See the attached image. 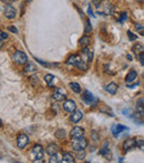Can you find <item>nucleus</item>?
<instances>
[{"mask_svg": "<svg viewBox=\"0 0 144 163\" xmlns=\"http://www.w3.org/2000/svg\"><path fill=\"white\" fill-rule=\"evenodd\" d=\"M43 155H44L43 148L40 146V144H37V146H33L31 152H30V160L32 162H40L42 160Z\"/></svg>", "mask_w": 144, "mask_h": 163, "instance_id": "f257e3e1", "label": "nucleus"}, {"mask_svg": "<svg viewBox=\"0 0 144 163\" xmlns=\"http://www.w3.org/2000/svg\"><path fill=\"white\" fill-rule=\"evenodd\" d=\"M88 146V141L85 140L83 136L81 138H72L71 141V146L73 150L75 151H81V150H84Z\"/></svg>", "mask_w": 144, "mask_h": 163, "instance_id": "f03ea898", "label": "nucleus"}, {"mask_svg": "<svg viewBox=\"0 0 144 163\" xmlns=\"http://www.w3.org/2000/svg\"><path fill=\"white\" fill-rule=\"evenodd\" d=\"M82 100L87 104H89V106H92V107H95V104L98 103V99L95 98V97L90 92V91L88 90H85L84 92H83V94H82Z\"/></svg>", "mask_w": 144, "mask_h": 163, "instance_id": "7ed1b4c3", "label": "nucleus"}, {"mask_svg": "<svg viewBox=\"0 0 144 163\" xmlns=\"http://www.w3.org/2000/svg\"><path fill=\"white\" fill-rule=\"evenodd\" d=\"M12 58H13V61L18 64H27L28 63V57L23 51H16Z\"/></svg>", "mask_w": 144, "mask_h": 163, "instance_id": "20e7f679", "label": "nucleus"}, {"mask_svg": "<svg viewBox=\"0 0 144 163\" xmlns=\"http://www.w3.org/2000/svg\"><path fill=\"white\" fill-rule=\"evenodd\" d=\"M123 131H129V128H127V127H124V125H122V124H120V123H115L111 127V132H112V135H113L114 138H117Z\"/></svg>", "mask_w": 144, "mask_h": 163, "instance_id": "39448f33", "label": "nucleus"}, {"mask_svg": "<svg viewBox=\"0 0 144 163\" xmlns=\"http://www.w3.org/2000/svg\"><path fill=\"white\" fill-rule=\"evenodd\" d=\"M135 146H138V140H135L134 138H130V139H127L123 143V151L127 152L133 150Z\"/></svg>", "mask_w": 144, "mask_h": 163, "instance_id": "423d86ee", "label": "nucleus"}, {"mask_svg": "<svg viewBox=\"0 0 144 163\" xmlns=\"http://www.w3.org/2000/svg\"><path fill=\"white\" fill-rule=\"evenodd\" d=\"M52 98L55 99V101H63L66 98V93L63 88H57L55 91H53V94H52Z\"/></svg>", "mask_w": 144, "mask_h": 163, "instance_id": "0eeeda50", "label": "nucleus"}, {"mask_svg": "<svg viewBox=\"0 0 144 163\" xmlns=\"http://www.w3.org/2000/svg\"><path fill=\"white\" fill-rule=\"evenodd\" d=\"M92 58H93V53H92V51L88 49V47L87 48H82V51H81V59H82L84 62H87V63H90V61L92 60Z\"/></svg>", "mask_w": 144, "mask_h": 163, "instance_id": "6e6552de", "label": "nucleus"}, {"mask_svg": "<svg viewBox=\"0 0 144 163\" xmlns=\"http://www.w3.org/2000/svg\"><path fill=\"white\" fill-rule=\"evenodd\" d=\"M5 17L8 19H15L17 16V10L15 7H12L11 5H7L5 7Z\"/></svg>", "mask_w": 144, "mask_h": 163, "instance_id": "1a4fd4ad", "label": "nucleus"}, {"mask_svg": "<svg viewBox=\"0 0 144 163\" xmlns=\"http://www.w3.org/2000/svg\"><path fill=\"white\" fill-rule=\"evenodd\" d=\"M62 107L64 109V111L70 113L74 112L77 110V104H75V102L73 101V100H66V101H64V103L62 104Z\"/></svg>", "mask_w": 144, "mask_h": 163, "instance_id": "9d476101", "label": "nucleus"}, {"mask_svg": "<svg viewBox=\"0 0 144 163\" xmlns=\"http://www.w3.org/2000/svg\"><path fill=\"white\" fill-rule=\"evenodd\" d=\"M29 143V138L26 134H20L17 139V146L19 149H24Z\"/></svg>", "mask_w": 144, "mask_h": 163, "instance_id": "9b49d317", "label": "nucleus"}, {"mask_svg": "<svg viewBox=\"0 0 144 163\" xmlns=\"http://www.w3.org/2000/svg\"><path fill=\"white\" fill-rule=\"evenodd\" d=\"M71 138H81L84 135V130L81 127H74L70 132Z\"/></svg>", "mask_w": 144, "mask_h": 163, "instance_id": "f8f14e48", "label": "nucleus"}, {"mask_svg": "<svg viewBox=\"0 0 144 163\" xmlns=\"http://www.w3.org/2000/svg\"><path fill=\"white\" fill-rule=\"evenodd\" d=\"M82 118H83L82 111H81V110H75L74 112H72L71 117H70V120H71L73 123H78Z\"/></svg>", "mask_w": 144, "mask_h": 163, "instance_id": "ddd939ff", "label": "nucleus"}, {"mask_svg": "<svg viewBox=\"0 0 144 163\" xmlns=\"http://www.w3.org/2000/svg\"><path fill=\"white\" fill-rule=\"evenodd\" d=\"M81 60V57L78 56V55H72V56H70L68 59H66V64L68 66H77L78 62Z\"/></svg>", "mask_w": 144, "mask_h": 163, "instance_id": "4468645a", "label": "nucleus"}, {"mask_svg": "<svg viewBox=\"0 0 144 163\" xmlns=\"http://www.w3.org/2000/svg\"><path fill=\"white\" fill-rule=\"evenodd\" d=\"M136 77H138V72H136L135 70H131V71L127 74V77H125V82H127V85H131L132 82L135 81Z\"/></svg>", "mask_w": 144, "mask_h": 163, "instance_id": "2eb2a0df", "label": "nucleus"}, {"mask_svg": "<svg viewBox=\"0 0 144 163\" xmlns=\"http://www.w3.org/2000/svg\"><path fill=\"white\" fill-rule=\"evenodd\" d=\"M135 112H136L138 117H143L144 115V99L138 102L136 108H135Z\"/></svg>", "mask_w": 144, "mask_h": 163, "instance_id": "dca6fc26", "label": "nucleus"}, {"mask_svg": "<svg viewBox=\"0 0 144 163\" xmlns=\"http://www.w3.org/2000/svg\"><path fill=\"white\" fill-rule=\"evenodd\" d=\"M117 85L114 83V82H111L109 85L105 87V91L108 92V93H110V94H115L116 91H117Z\"/></svg>", "mask_w": 144, "mask_h": 163, "instance_id": "f3484780", "label": "nucleus"}, {"mask_svg": "<svg viewBox=\"0 0 144 163\" xmlns=\"http://www.w3.org/2000/svg\"><path fill=\"white\" fill-rule=\"evenodd\" d=\"M59 151V148L55 143H50L49 146H47V153L49 155H53V154H57Z\"/></svg>", "mask_w": 144, "mask_h": 163, "instance_id": "a211bd4d", "label": "nucleus"}, {"mask_svg": "<svg viewBox=\"0 0 144 163\" xmlns=\"http://www.w3.org/2000/svg\"><path fill=\"white\" fill-rule=\"evenodd\" d=\"M75 161V157H73V154L72 153H64L63 154V157H62V160H61V162L63 163H73Z\"/></svg>", "mask_w": 144, "mask_h": 163, "instance_id": "6ab92c4d", "label": "nucleus"}, {"mask_svg": "<svg viewBox=\"0 0 144 163\" xmlns=\"http://www.w3.org/2000/svg\"><path fill=\"white\" fill-rule=\"evenodd\" d=\"M44 81L47 82V85H49V87H53V85H55V77L53 76V74L48 73V74L44 76Z\"/></svg>", "mask_w": 144, "mask_h": 163, "instance_id": "aec40b11", "label": "nucleus"}, {"mask_svg": "<svg viewBox=\"0 0 144 163\" xmlns=\"http://www.w3.org/2000/svg\"><path fill=\"white\" fill-rule=\"evenodd\" d=\"M90 43V37H89L88 34H85V36H83L81 39L79 40V45L81 48H87Z\"/></svg>", "mask_w": 144, "mask_h": 163, "instance_id": "412c9836", "label": "nucleus"}, {"mask_svg": "<svg viewBox=\"0 0 144 163\" xmlns=\"http://www.w3.org/2000/svg\"><path fill=\"white\" fill-rule=\"evenodd\" d=\"M132 51L136 55V57L138 55H141L142 52H144V47L143 45H141V43H135V45L132 48Z\"/></svg>", "mask_w": 144, "mask_h": 163, "instance_id": "4be33fe9", "label": "nucleus"}, {"mask_svg": "<svg viewBox=\"0 0 144 163\" xmlns=\"http://www.w3.org/2000/svg\"><path fill=\"white\" fill-rule=\"evenodd\" d=\"M24 72L26 73H34L38 69H37V67L33 64V63H27V66L24 67Z\"/></svg>", "mask_w": 144, "mask_h": 163, "instance_id": "5701e85b", "label": "nucleus"}, {"mask_svg": "<svg viewBox=\"0 0 144 163\" xmlns=\"http://www.w3.org/2000/svg\"><path fill=\"white\" fill-rule=\"evenodd\" d=\"M103 9H104V10L101 12L102 15H111V13L113 12V6L110 5V3H109V5H108V3H105Z\"/></svg>", "mask_w": 144, "mask_h": 163, "instance_id": "b1692460", "label": "nucleus"}, {"mask_svg": "<svg viewBox=\"0 0 144 163\" xmlns=\"http://www.w3.org/2000/svg\"><path fill=\"white\" fill-rule=\"evenodd\" d=\"M70 88H71L75 93H80V92H81V87H80L79 83H77V82H70Z\"/></svg>", "mask_w": 144, "mask_h": 163, "instance_id": "393cba45", "label": "nucleus"}, {"mask_svg": "<svg viewBox=\"0 0 144 163\" xmlns=\"http://www.w3.org/2000/svg\"><path fill=\"white\" fill-rule=\"evenodd\" d=\"M91 31H92V27H91V22H90V20H87L85 21V27H84V34H91Z\"/></svg>", "mask_w": 144, "mask_h": 163, "instance_id": "a878e982", "label": "nucleus"}, {"mask_svg": "<svg viewBox=\"0 0 144 163\" xmlns=\"http://www.w3.org/2000/svg\"><path fill=\"white\" fill-rule=\"evenodd\" d=\"M55 136L58 138V139H64L66 138V131L64 130H58L57 132H55Z\"/></svg>", "mask_w": 144, "mask_h": 163, "instance_id": "bb28decb", "label": "nucleus"}, {"mask_svg": "<svg viewBox=\"0 0 144 163\" xmlns=\"http://www.w3.org/2000/svg\"><path fill=\"white\" fill-rule=\"evenodd\" d=\"M50 160L49 162L50 163H58V162H61V160H59V157H58V153L57 154H53V155H50Z\"/></svg>", "mask_w": 144, "mask_h": 163, "instance_id": "cd10ccee", "label": "nucleus"}, {"mask_svg": "<svg viewBox=\"0 0 144 163\" xmlns=\"http://www.w3.org/2000/svg\"><path fill=\"white\" fill-rule=\"evenodd\" d=\"M135 28H136V31L140 32V34L144 37V26H141L140 23H136V24H135Z\"/></svg>", "mask_w": 144, "mask_h": 163, "instance_id": "c85d7f7f", "label": "nucleus"}, {"mask_svg": "<svg viewBox=\"0 0 144 163\" xmlns=\"http://www.w3.org/2000/svg\"><path fill=\"white\" fill-rule=\"evenodd\" d=\"M127 36H129V39L131 40V41H133V40H136V38H138V36L136 34H134L132 32V31H127Z\"/></svg>", "mask_w": 144, "mask_h": 163, "instance_id": "c756f323", "label": "nucleus"}, {"mask_svg": "<svg viewBox=\"0 0 144 163\" xmlns=\"http://www.w3.org/2000/svg\"><path fill=\"white\" fill-rule=\"evenodd\" d=\"M127 12H122L121 17L119 18V21H120V22H123V21L127 20Z\"/></svg>", "mask_w": 144, "mask_h": 163, "instance_id": "7c9ffc66", "label": "nucleus"}, {"mask_svg": "<svg viewBox=\"0 0 144 163\" xmlns=\"http://www.w3.org/2000/svg\"><path fill=\"white\" fill-rule=\"evenodd\" d=\"M138 146L141 151H144V140H138Z\"/></svg>", "mask_w": 144, "mask_h": 163, "instance_id": "2f4dec72", "label": "nucleus"}, {"mask_svg": "<svg viewBox=\"0 0 144 163\" xmlns=\"http://www.w3.org/2000/svg\"><path fill=\"white\" fill-rule=\"evenodd\" d=\"M8 37H9V34H7V32H5V31H0V39L6 40V39H8Z\"/></svg>", "mask_w": 144, "mask_h": 163, "instance_id": "473e14b6", "label": "nucleus"}, {"mask_svg": "<svg viewBox=\"0 0 144 163\" xmlns=\"http://www.w3.org/2000/svg\"><path fill=\"white\" fill-rule=\"evenodd\" d=\"M84 157H85V153H84L83 150H81V151H78V157H79L80 160H83Z\"/></svg>", "mask_w": 144, "mask_h": 163, "instance_id": "72a5a7b5", "label": "nucleus"}, {"mask_svg": "<svg viewBox=\"0 0 144 163\" xmlns=\"http://www.w3.org/2000/svg\"><path fill=\"white\" fill-rule=\"evenodd\" d=\"M138 59L140 60V61H141V63H142V64H144V52H142L141 55H138Z\"/></svg>", "mask_w": 144, "mask_h": 163, "instance_id": "f704fd0d", "label": "nucleus"}, {"mask_svg": "<svg viewBox=\"0 0 144 163\" xmlns=\"http://www.w3.org/2000/svg\"><path fill=\"white\" fill-rule=\"evenodd\" d=\"M9 31L13 32V34H17V32H18V30L16 29V27H13V26H10V27H9Z\"/></svg>", "mask_w": 144, "mask_h": 163, "instance_id": "c9c22d12", "label": "nucleus"}, {"mask_svg": "<svg viewBox=\"0 0 144 163\" xmlns=\"http://www.w3.org/2000/svg\"><path fill=\"white\" fill-rule=\"evenodd\" d=\"M93 2L95 3V6L100 8V5H101V0H93Z\"/></svg>", "mask_w": 144, "mask_h": 163, "instance_id": "e433bc0d", "label": "nucleus"}, {"mask_svg": "<svg viewBox=\"0 0 144 163\" xmlns=\"http://www.w3.org/2000/svg\"><path fill=\"white\" fill-rule=\"evenodd\" d=\"M2 45H3V40H2V39H0V48L2 47Z\"/></svg>", "mask_w": 144, "mask_h": 163, "instance_id": "4c0bfd02", "label": "nucleus"}, {"mask_svg": "<svg viewBox=\"0 0 144 163\" xmlns=\"http://www.w3.org/2000/svg\"><path fill=\"white\" fill-rule=\"evenodd\" d=\"M127 59H129V60H132V57L130 56V55H127Z\"/></svg>", "mask_w": 144, "mask_h": 163, "instance_id": "58836bf2", "label": "nucleus"}, {"mask_svg": "<svg viewBox=\"0 0 144 163\" xmlns=\"http://www.w3.org/2000/svg\"><path fill=\"white\" fill-rule=\"evenodd\" d=\"M2 2H8V1H10V0H1Z\"/></svg>", "mask_w": 144, "mask_h": 163, "instance_id": "ea45409f", "label": "nucleus"}, {"mask_svg": "<svg viewBox=\"0 0 144 163\" xmlns=\"http://www.w3.org/2000/svg\"><path fill=\"white\" fill-rule=\"evenodd\" d=\"M135 1H138V2H141V1H143V0H135Z\"/></svg>", "mask_w": 144, "mask_h": 163, "instance_id": "a19ab883", "label": "nucleus"}, {"mask_svg": "<svg viewBox=\"0 0 144 163\" xmlns=\"http://www.w3.org/2000/svg\"><path fill=\"white\" fill-rule=\"evenodd\" d=\"M31 1H32V0H27V2H31Z\"/></svg>", "mask_w": 144, "mask_h": 163, "instance_id": "79ce46f5", "label": "nucleus"}, {"mask_svg": "<svg viewBox=\"0 0 144 163\" xmlns=\"http://www.w3.org/2000/svg\"><path fill=\"white\" fill-rule=\"evenodd\" d=\"M1 124H2V123H1V120H0V127H1Z\"/></svg>", "mask_w": 144, "mask_h": 163, "instance_id": "37998d69", "label": "nucleus"}, {"mask_svg": "<svg viewBox=\"0 0 144 163\" xmlns=\"http://www.w3.org/2000/svg\"><path fill=\"white\" fill-rule=\"evenodd\" d=\"M0 10H1V7H0Z\"/></svg>", "mask_w": 144, "mask_h": 163, "instance_id": "c03bdc74", "label": "nucleus"}]
</instances>
